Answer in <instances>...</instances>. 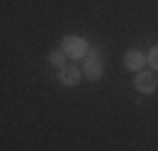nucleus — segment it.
I'll use <instances>...</instances> for the list:
<instances>
[{
	"label": "nucleus",
	"mask_w": 158,
	"mask_h": 151,
	"mask_svg": "<svg viewBox=\"0 0 158 151\" xmlns=\"http://www.w3.org/2000/svg\"><path fill=\"white\" fill-rule=\"evenodd\" d=\"M133 83H135V91L138 93L148 96V93H153L158 88V76H156V71H138Z\"/></svg>",
	"instance_id": "obj_1"
},
{
	"label": "nucleus",
	"mask_w": 158,
	"mask_h": 151,
	"mask_svg": "<svg viewBox=\"0 0 158 151\" xmlns=\"http://www.w3.org/2000/svg\"><path fill=\"white\" fill-rule=\"evenodd\" d=\"M60 48L65 50V55H68V58H83V55H85V50H88V43H85V38L68 35L65 41H63V45H60Z\"/></svg>",
	"instance_id": "obj_2"
},
{
	"label": "nucleus",
	"mask_w": 158,
	"mask_h": 151,
	"mask_svg": "<svg viewBox=\"0 0 158 151\" xmlns=\"http://www.w3.org/2000/svg\"><path fill=\"white\" fill-rule=\"evenodd\" d=\"M83 76L88 81H93V83H98L103 78V61L98 58V55L93 53V55H85V66H83Z\"/></svg>",
	"instance_id": "obj_3"
},
{
	"label": "nucleus",
	"mask_w": 158,
	"mask_h": 151,
	"mask_svg": "<svg viewBox=\"0 0 158 151\" xmlns=\"http://www.w3.org/2000/svg\"><path fill=\"white\" fill-rule=\"evenodd\" d=\"M148 63V58L143 53H138V50H128L126 55H123V66L128 68V71H133V73H138V71H143V66Z\"/></svg>",
	"instance_id": "obj_4"
},
{
	"label": "nucleus",
	"mask_w": 158,
	"mask_h": 151,
	"mask_svg": "<svg viewBox=\"0 0 158 151\" xmlns=\"http://www.w3.org/2000/svg\"><path fill=\"white\" fill-rule=\"evenodd\" d=\"M83 78V71L75 68V66H63L60 68V83L63 86H78Z\"/></svg>",
	"instance_id": "obj_5"
},
{
	"label": "nucleus",
	"mask_w": 158,
	"mask_h": 151,
	"mask_svg": "<svg viewBox=\"0 0 158 151\" xmlns=\"http://www.w3.org/2000/svg\"><path fill=\"white\" fill-rule=\"evenodd\" d=\"M65 58H68V55H65V50H63V48L50 50V55H48V61H50L55 68H63V66H65Z\"/></svg>",
	"instance_id": "obj_6"
},
{
	"label": "nucleus",
	"mask_w": 158,
	"mask_h": 151,
	"mask_svg": "<svg viewBox=\"0 0 158 151\" xmlns=\"http://www.w3.org/2000/svg\"><path fill=\"white\" fill-rule=\"evenodd\" d=\"M146 58H148V66H151L153 71H158V45H153V48L148 50Z\"/></svg>",
	"instance_id": "obj_7"
}]
</instances>
